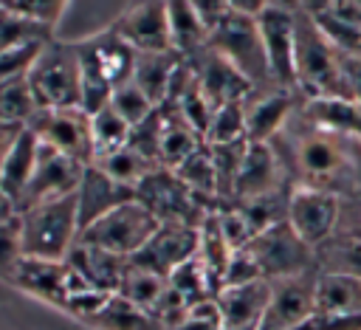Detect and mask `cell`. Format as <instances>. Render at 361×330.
Here are the masks:
<instances>
[{
    "instance_id": "1",
    "label": "cell",
    "mask_w": 361,
    "mask_h": 330,
    "mask_svg": "<svg viewBox=\"0 0 361 330\" xmlns=\"http://www.w3.org/2000/svg\"><path fill=\"white\" fill-rule=\"evenodd\" d=\"M290 186L350 197L361 189V135L313 124L302 104L268 141Z\"/></svg>"
},
{
    "instance_id": "2",
    "label": "cell",
    "mask_w": 361,
    "mask_h": 330,
    "mask_svg": "<svg viewBox=\"0 0 361 330\" xmlns=\"http://www.w3.org/2000/svg\"><path fill=\"white\" fill-rule=\"evenodd\" d=\"M296 20V90L302 99H350L344 59L347 54L338 51L313 23L305 3H293Z\"/></svg>"
},
{
    "instance_id": "3",
    "label": "cell",
    "mask_w": 361,
    "mask_h": 330,
    "mask_svg": "<svg viewBox=\"0 0 361 330\" xmlns=\"http://www.w3.org/2000/svg\"><path fill=\"white\" fill-rule=\"evenodd\" d=\"M79 59H82V102L79 107L87 116H96L104 110L113 99V93L133 79L135 68V51L107 28L76 39Z\"/></svg>"
},
{
    "instance_id": "4",
    "label": "cell",
    "mask_w": 361,
    "mask_h": 330,
    "mask_svg": "<svg viewBox=\"0 0 361 330\" xmlns=\"http://www.w3.org/2000/svg\"><path fill=\"white\" fill-rule=\"evenodd\" d=\"M28 85L39 110L79 107L82 102V59L76 39H59L42 45L28 71Z\"/></svg>"
},
{
    "instance_id": "5",
    "label": "cell",
    "mask_w": 361,
    "mask_h": 330,
    "mask_svg": "<svg viewBox=\"0 0 361 330\" xmlns=\"http://www.w3.org/2000/svg\"><path fill=\"white\" fill-rule=\"evenodd\" d=\"M23 254L34 259H68L71 248L79 240V214L76 197H59L39 206H31L17 214Z\"/></svg>"
},
{
    "instance_id": "6",
    "label": "cell",
    "mask_w": 361,
    "mask_h": 330,
    "mask_svg": "<svg viewBox=\"0 0 361 330\" xmlns=\"http://www.w3.org/2000/svg\"><path fill=\"white\" fill-rule=\"evenodd\" d=\"M209 45L217 54H223L254 87L274 85L271 82V71H268V59H265V48H262L257 17H248V14L237 11L228 3L226 17L209 34Z\"/></svg>"
},
{
    "instance_id": "7",
    "label": "cell",
    "mask_w": 361,
    "mask_h": 330,
    "mask_svg": "<svg viewBox=\"0 0 361 330\" xmlns=\"http://www.w3.org/2000/svg\"><path fill=\"white\" fill-rule=\"evenodd\" d=\"M135 200L144 203L158 223H183L200 228V223L214 212L206 200H200L172 169L155 166L135 189Z\"/></svg>"
},
{
    "instance_id": "8",
    "label": "cell",
    "mask_w": 361,
    "mask_h": 330,
    "mask_svg": "<svg viewBox=\"0 0 361 330\" xmlns=\"http://www.w3.org/2000/svg\"><path fill=\"white\" fill-rule=\"evenodd\" d=\"M155 228H158L155 214L133 197V200L121 203L118 209H113L110 214L99 217L93 226H87L79 234V240L130 259L147 245V240L155 234Z\"/></svg>"
},
{
    "instance_id": "9",
    "label": "cell",
    "mask_w": 361,
    "mask_h": 330,
    "mask_svg": "<svg viewBox=\"0 0 361 330\" xmlns=\"http://www.w3.org/2000/svg\"><path fill=\"white\" fill-rule=\"evenodd\" d=\"M245 248L254 257L262 279H268V282L282 279V276H296V274L316 268V251L290 228L288 220L268 226Z\"/></svg>"
},
{
    "instance_id": "10",
    "label": "cell",
    "mask_w": 361,
    "mask_h": 330,
    "mask_svg": "<svg viewBox=\"0 0 361 330\" xmlns=\"http://www.w3.org/2000/svg\"><path fill=\"white\" fill-rule=\"evenodd\" d=\"M257 25H259V37H262L271 82L285 87V90H296V65H293L296 20H293V3H265L259 17H257Z\"/></svg>"
},
{
    "instance_id": "11",
    "label": "cell",
    "mask_w": 361,
    "mask_h": 330,
    "mask_svg": "<svg viewBox=\"0 0 361 330\" xmlns=\"http://www.w3.org/2000/svg\"><path fill=\"white\" fill-rule=\"evenodd\" d=\"M28 130L39 138V144L54 147L65 152L68 158L79 161L82 166H90L93 152V133H90V116L82 107H59V110H39Z\"/></svg>"
},
{
    "instance_id": "12",
    "label": "cell",
    "mask_w": 361,
    "mask_h": 330,
    "mask_svg": "<svg viewBox=\"0 0 361 330\" xmlns=\"http://www.w3.org/2000/svg\"><path fill=\"white\" fill-rule=\"evenodd\" d=\"M82 172L85 166L73 158H68L65 152L54 149V147H45L39 144V152H37V164H34V172L23 189V195L17 197V214L31 209V206H39V203H48V200H59V197H71L82 181Z\"/></svg>"
},
{
    "instance_id": "13",
    "label": "cell",
    "mask_w": 361,
    "mask_h": 330,
    "mask_svg": "<svg viewBox=\"0 0 361 330\" xmlns=\"http://www.w3.org/2000/svg\"><path fill=\"white\" fill-rule=\"evenodd\" d=\"M338 212H341V197H336L330 192H319V189L293 186L290 195H288V214H285V220L316 251L327 240L336 237Z\"/></svg>"
},
{
    "instance_id": "14",
    "label": "cell",
    "mask_w": 361,
    "mask_h": 330,
    "mask_svg": "<svg viewBox=\"0 0 361 330\" xmlns=\"http://www.w3.org/2000/svg\"><path fill=\"white\" fill-rule=\"evenodd\" d=\"M316 282H319V268L296 274V276L274 279L268 310H265L259 330H296V327H302L313 316V307H316Z\"/></svg>"
},
{
    "instance_id": "15",
    "label": "cell",
    "mask_w": 361,
    "mask_h": 330,
    "mask_svg": "<svg viewBox=\"0 0 361 330\" xmlns=\"http://www.w3.org/2000/svg\"><path fill=\"white\" fill-rule=\"evenodd\" d=\"M110 31L121 37L135 54H175L169 34V6L166 3H135L127 6Z\"/></svg>"
},
{
    "instance_id": "16",
    "label": "cell",
    "mask_w": 361,
    "mask_h": 330,
    "mask_svg": "<svg viewBox=\"0 0 361 330\" xmlns=\"http://www.w3.org/2000/svg\"><path fill=\"white\" fill-rule=\"evenodd\" d=\"M197 243H200V228L183 223H158L155 234L135 257H130V262L169 279L175 268L197 257Z\"/></svg>"
},
{
    "instance_id": "17",
    "label": "cell",
    "mask_w": 361,
    "mask_h": 330,
    "mask_svg": "<svg viewBox=\"0 0 361 330\" xmlns=\"http://www.w3.org/2000/svg\"><path fill=\"white\" fill-rule=\"evenodd\" d=\"M299 104L302 93L296 90H285L279 85L251 87L245 96V138L254 144H268Z\"/></svg>"
},
{
    "instance_id": "18",
    "label": "cell",
    "mask_w": 361,
    "mask_h": 330,
    "mask_svg": "<svg viewBox=\"0 0 361 330\" xmlns=\"http://www.w3.org/2000/svg\"><path fill=\"white\" fill-rule=\"evenodd\" d=\"M288 189H293V186L285 178L274 147L248 141L240 175L234 181L231 203H251V200H259V197H268V195H279V192H288Z\"/></svg>"
},
{
    "instance_id": "19",
    "label": "cell",
    "mask_w": 361,
    "mask_h": 330,
    "mask_svg": "<svg viewBox=\"0 0 361 330\" xmlns=\"http://www.w3.org/2000/svg\"><path fill=\"white\" fill-rule=\"evenodd\" d=\"M183 62L189 65V71L195 73L200 90L206 93V99H209L214 107L228 104V102H240V99H245V96L251 93V87H254V85H251L223 54H217L212 45L203 48L197 56L183 59Z\"/></svg>"
},
{
    "instance_id": "20",
    "label": "cell",
    "mask_w": 361,
    "mask_h": 330,
    "mask_svg": "<svg viewBox=\"0 0 361 330\" xmlns=\"http://www.w3.org/2000/svg\"><path fill=\"white\" fill-rule=\"evenodd\" d=\"M271 299V282L254 279L245 285H226L214 293L220 310V330H259Z\"/></svg>"
},
{
    "instance_id": "21",
    "label": "cell",
    "mask_w": 361,
    "mask_h": 330,
    "mask_svg": "<svg viewBox=\"0 0 361 330\" xmlns=\"http://www.w3.org/2000/svg\"><path fill=\"white\" fill-rule=\"evenodd\" d=\"M73 197H76L79 234H82V231H85L87 226H93L99 217H104V214H110L113 209H118L121 203L133 200L135 192L127 189V186H121L118 181H113V178H110L104 169H99L96 164H90V166H85L82 181H79Z\"/></svg>"
},
{
    "instance_id": "22",
    "label": "cell",
    "mask_w": 361,
    "mask_h": 330,
    "mask_svg": "<svg viewBox=\"0 0 361 330\" xmlns=\"http://www.w3.org/2000/svg\"><path fill=\"white\" fill-rule=\"evenodd\" d=\"M87 285H93L96 291H104V293H116L118 285H121V276L127 271V262L124 257L113 254V251H104L99 245H90L85 240H76V245L71 248L68 259H65Z\"/></svg>"
},
{
    "instance_id": "23",
    "label": "cell",
    "mask_w": 361,
    "mask_h": 330,
    "mask_svg": "<svg viewBox=\"0 0 361 330\" xmlns=\"http://www.w3.org/2000/svg\"><path fill=\"white\" fill-rule=\"evenodd\" d=\"M71 265L62 259H34V257H23L17 274H14V282L17 288L62 307V299L68 293V285H71Z\"/></svg>"
},
{
    "instance_id": "24",
    "label": "cell",
    "mask_w": 361,
    "mask_h": 330,
    "mask_svg": "<svg viewBox=\"0 0 361 330\" xmlns=\"http://www.w3.org/2000/svg\"><path fill=\"white\" fill-rule=\"evenodd\" d=\"M316 316H361V279L336 271H319Z\"/></svg>"
},
{
    "instance_id": "25",
    "label": "cell",
    "mask_w": 361,
    "mask_h": 330,
    "mask_svg": "<svg viewBox=\"0 0 361 330\" xmlns=\"http://www.w3.org/2000/svg\"><path fill=\"white\" fill-rule=\"evenodd\" d=\"M164 113V130H161V166L175 169L178 164H183L192 152H197L206 138L172 107V104H161Z\"/></svg>"
},
{
    "instance_id": "26",
    "label": "cell",
    "mask_w": 361,
    "mask_h": 330,
    "mask_svg": "<svg viewBox=\"0 0 361 330\" xmlns=\"http://www.w3.org/2000/svg\"><path fill=\"white\" fill-rule=\"evenodd\" d=\"M180 62L183 59L178 54H138L130 82H135L147 93V99L155 107H161L169 96V87H172V79H175Z\"/></svg>"
},
{
    "instance_id": "27",
    "label": "cell",
    "mask_w": 361,
    "mask_h": 330,
    "mask_svg": "<svg viewBox=\"0 0 361 330\" xmlns=\"http://www.w3.org/2000/svg\"><path fill=\"white\" fill-rule=\"evenodd\" d=\"M37 152H39V138L25 127L17 135L14 147L8 149L6 164H3V172H0V189L14 200V206H17V197L23 195V189H25V183H28V178L34 172Z\"/></svg>"
},
{
    "instance_id": "28",
    "label": "cell",
    "mask_w": 361,
    "mask_h": 330,
    "mask_svg": "<svg viewBox=\"0 0 361 330\" xmlns=\"http://www.w3.org/2000/svg\"><path fill=\"white\" fill-rule=\"evenodd\" d=\"M234 257V248L228 245L223 228H220V220L214 212H209V217L200 223V243H197V259L200 265L206 268L209 274V282L214 288V293L223 288V279H226V271H228V262Z\"/></svg>"
},
{
    "instance_id": "29",
    "label": "cell",
    "mask_w": 361,
    "mask_h": 330,
    "mask_svg": "<svg viewBox=\"0 0 361 330\" xmlns=\"http://www.w3.org/2000/svg\"><path fill=\"white\" fill-rule=\"evenodd\" d=\"M169 6V34H172V51L180 59L197 56L203 48H209V31L203 28L195 3H166Z\"/></svg>"
},
{
    "instance_id": "30",
    "label": "cell",
    "mask_w": 361,
    "mask_h": 330,
    "mask_svg": "<svg viewBox=\"0 0 361 330\" xmlns=\"http://www.w3.org/2000/svg\"><path fill=\"white\" fill-rule=\"evenodd\" d=\"M302 113L327 130L361 135V104L350 99H302Z\"/></svg>"
},
{
    "instance_id": "31",
    "label": "cell",
    "mask_w": 361,
    "mask_h": 330,
    "mask_svg": "<svg viewBox=\"0 0 361 330\" xmlns=\"http://www.w3.org/2000/svg\"><path fill=\"white\" fill-rule=\"evenodd\" d=\"M99 169H104L113 181H118L121 186H127V189H138V183L158 166V164H152L149 158H144L138 149H133L130 144H124V147H118V149H113V152H107V155H102V158H96L93 161Z\"/></svg>"
},
{
    "instance_id": "32",
    "label": "cell",
    "mask_w": 361,
    "mask_h": 330,
    "mask_svg": "<svg viewBox=\"0 0 361 330\" xmlns=\"http://www.w3.org/2000/svg\"><path fill=\"white\" fill-rule=\"evenodd\" d=\"M164 291H166V279L164 276H158V274H152V271H147V268H141L135 262H127V271L121 276V285H118L116 296H121L130 305L152 313V307L158 305Z\"/></svg>"
},
{
    "instance_id": "33",
    "label": "cell",
    "mask_w": 361,
    "mask_h": 330,
    "mask_svg": "<svg viewBox=\"0 0 361 330\" xmlns=\"http://www.w3.org/2000/svg\"><path fill=\"white\" fill-rule=\"evenodd\" d=\"M39 113L28 76H14L0 82V121L14 127H28L31 118Z\"/></svg>"
},
{
    "instance_id": "34",
    "label": "cell",
    "mask_w": 361,
    "mask_h": 330,
    "mask_svg": "<svg viewBox=\"0 0 361 330\" xmlns=\"http://www.w3.org/2000/svg\"><path fill=\"white\" fill-rule=\"evenodd\" d=\"M87 324H93L99 330H161V324L147 310L130 305L127 299H121L116 293L104 302V307L93 319H87Z\"/></svg>"
},
{
    "instance_id": "35",
    "label": "cell",
    "mask_w": 361,
    "mask_h": 330,
    "mask_svg": "<svg viewBox=\"0 0 361 330\" xmlns=\"http://www.w3.org/2000/svg\"><path fill=\"white\" fill-rule=\"evenodd\" d=\"M200 200H206L212 209H217L220 197H217V181H214V166H212V155H209V147L203 144L197 152H192L183 164H178L172 169Z\"/></svg>"
},
{
    "instance_id": "36",
    "label": "cell",
    "mask_w": 361,
    "mask_h": 330,
    "mask_svg": "<svg viewBox=\"0 0 361 330\" xmlns=\"http://www.w3.org/2000/svg\"><path fill=\"white\" fill-rule=\"evenodd\" d=\"M209 155H212V166H214V181H217V197L220 203L231 200L234 192V181L240 175L248 141H234V144H206Z\"/></svg>"
},
{
    "instance_id": "37",
    "label": "cell",
    "mask_w": 361,
    "mask_h": 330,
    "mask_svg": "<svg viewBox=\"0 0 361 330\" xmlns=\"http://www.w3.org/2000/svg\"><path fill=\"white\" fill-rule=\"evenodd\" d=\"M316 268L350 274L361 279V240H347V237L327 240L322 248H316Z\"/></svg>"
},
{
    "instance_id": "38",
    "label": "cell",
    "mask_w": 361,
    "mask_h": 330,
    "mask_svg": "<svg viewBox=\"0 0 361 330\" xmlns=\"http://www.w3.org/2000/svg\"><path fill=\"white\" fill-rule=\"evenodd\" d=\"M166 282H169V288H172L189 307H192V305H200V302H206V299H214V288H212L209 274H206V268L200 265L197 257H192L189 262H183L180 268H175Z\"/></svg>"
},
{
    "instance_id": "39",
    "label": "cell",
    "mask_w": 361,
    "mask_h": 330,
    "mask_svg": "<svg viewBox=\"0 0 361 330\" xmlns=\"http://www.w3.org/2000/svg\"><path fill=\"white\" fill-rule=\"evenodd\" d=\"M90 133H93V152H96V158H102V155L124 147L130 141L133 127L107 104L104 110H99L96 116H90Z\"/></svg>"
},
{
    "instance_id": "40",
    "label": "cell",
    "mask_w": 361,
    "mask_h": 330,
    "mask_svg": "<svg viewBox=\"0 0 361 330\" xmlns=\"http://www.w3.org/2000/svg\"><path fill=\"white\" fill-rule=\"evenodd\" d=\"M51 39H54V34H48L37 23L25 20L23 14H17L8 3H0V54L8 48H17V45L51 42Z\"/></svg>"
},
{
    "instance_id": "41",
    "label": "cell",
    "mask_w": 361,
    "mask_h": 330,
    "mask_svg": "<svg viewBox=\"0 0 361 330\" xmlns=\"http://www.w3.org/2000/svg\"><path fill=\"white\" fill-rule=\"evenodd\" d=\"M245 138V99L214 107V116L206 130V144H234Z\"/></svg>"
},
{
    "instance_id": "42",
    "label": "cell",
    "mask_w": 361,
    "mask_h": 330,
    "mask_svg": "<svg viewBox=\"0 0 361 330\" xmlns=\"http://www.w3.org/2000/svg\"><path fill=\"white\" fill-rule=\"evenodd\" d=\"M110 107L130 124V127H135V124H141L144 118H149L152 116V110H155V104L147 99V93L135 85V82H127V85H121L116 93H113V99H110Z\"/></svg>"
},
{
    "instance_id": "43",
    "label": "cell",
    "mask_w": 361,
    "mask_h": 330,
    "mask_svg": "<svg viewBox=\"0 0 361 330\" xmlns=\"http://www.w3.org/2000/svg\"><path fill=\"white\" fill-rule=\"evenodd\" d=\"M161 130H164V113H161V107H155L149 118H144L141 124L133 127L130 141H127L133 149H138L144 158H149L158 166H161Z\"/></svg>"
},
{
    "instance_id": "44",
    "label": "cell",
    "mask_w": 361,
    "mask_h": 330,
    "mask_svg": "<svg viewBox=\"0 0 361 330\" xmlns=\"http://www.w3.org/2000/svg\"><path fill=\"white\" fill-rule=\"evenodd\" d=\"M23 243H20V220L11 217L0 223V279L14 282V274L23 262Z\"/></svg>"
},
{
    "instance_id": "45",
    "label": "cell",
    "mask_w": 361,
    "mask_h": 330,
    "mask_svg": "<svg viewBox=\"0 0 361 330\" xmlns=\"http://www.w3.org/2000/svg\"><path fill=\"white\" fill-rule=\"evenodd\" d=\"M8 6L54 37H56L59 23L65 20V11H68V3H8Z\"/></svg>"
},
{
    "instance_id": "46",
    "label": "cell",
    "mask_w": 361,
    "mask_h": 330,
    "mask_svg": "<svg viewBox=\"0 0 361 330\" xmlns=\"http://www.w3.org/2000/svg\"><path fill=\"white\" fill-rule=\"evenodd\" d=\"M45 42H28V45H17L0 54V82L3 79H14V76H28L34 59L39 56Z\"/></svg>"
},
{
    "instance_id": "47",
    "label": "cell",
    "mask_w": 361,
    "mask_h": 330,
    "mask_svg": "<svg viewBox=\"0 0 361 330\" xmlns=\"http://www.w3.org/2000/svg\"><path fill=\"white\" fill-rule=\"evenodd\" d=\"M161 330H220V310H217L214 299H206L200 305H192L180 322L161 327Z\"/></svg>"
},
{
    "instance_id": "48",
    "label": "cell",
    "mask_w": 361,
    "mask_h": 330,
    "mask_svg": "<svg viewBox=\"0 0 361 330\" xmlns=\"http://www.w3.org/2000/svg\"><path fill=\"white\" fill-rule=\"evenodd\" d=\"M336 237L347 240H361V189L350 197H341V212H338V228Z\"/></svg>"
},
{
    "instance_id": "49",
    "label": "cell",
    "mask_w": 361,
    "mask_h": 330,
    "mask_svg": "<svg viewBox=\"0 0 361 330\" xmlns=\"http://www.w3.org/2000/svg\"><path fill=\"white\" fill-rule=\"evenodd\" d=\"M254 279H262L254 257L248 254V248H240L234 251L231 262H228V271H226V279H223V288L226 285H245V282H254Z\"/></svg>"
},
{
    "instance_id": "50",
    "label": "cell",
    "mask_w": 361,
    "mask_h": 330,
    "mask_svg": "<svg viewBox=\"0 0 361 330\" xmlns=\"http://www.w3.org/2000/svg\"><path fill=\"white\" fill-rule=\"evenodd\" d=\"M296 330H361V316H310Z\"/></svg>"
},
{
    "instance_id": "51",
    "label": "cell",
    "mask_w": 361,
    "mask_h": 330,
    "mask_svg": "<svg viewBox=\"0 0 361 330\" xmlns=\"http://www.w3.org/2000/svg\"><path fill=\"white\" fill-rule=\"evenodd\" d=\"M23 130H25V127H14V124L0 121V172H3V164H6L8 149L14 147V141H17V135H20Z\"/></svg>"
},
{
    "instance_id": "52",
    "label": "cell",
    "mask_w": 361,
    "mask_h": 330,
    "mask_svg": "<svg viewBox=\"0 0 361 330\" xmlns=\"http://www.w3.org/2000/svg\"><path fill=\"white\" fill-rule=\"evenodd\" d=\"M11 217H17V206H14V200L0 189V223H6V220H11Z\"/></svg>"
}]
</instances>
